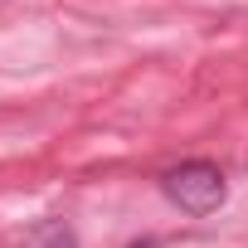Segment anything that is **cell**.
<instances>
[{"label": "cell", "mask_w": 248, "mask_h": 248, "mask_svg": "<svg viewBox=\"0 0 248 248\" xmlns=\"http://www.w3.org/2000/svg\"><path fill=\"white\" fill-rule=\"evenodd\" d=\"M161 195H166L180 214L204 219V214H214V209L229 200V185H224V170H219L214 161H180V166H170V170L161 175Z\"/></svg>", "instance_id": "1"}, {"label": "cell", "mask_w": 248, "mask_h": 248, "mask_svg": "<svg viewBox=\"0 0 248 248\" xmlns=\"http://www.w3.org/2000/svg\"><path fill=\"white\" fill-rule=\"evenodd\" d=\"M20 248H78V233H73L68 219H39V224L20 238Z\"/></svg>", "instance_id": "2"}, {"label": "cell", "mask_w": 248, "mask_h": 248, "mask_svg": "<svg viewBox=\"0 0 248 248\" xmlns=\"http://www.w3.org/2000/svg\"><path fill=\"white\" fill-rule=\"evenodd\" d=\"M132 248H161V243H156V238H141V243H132Z\"/></svg>", "instance_id": "3"}]
</instances>
